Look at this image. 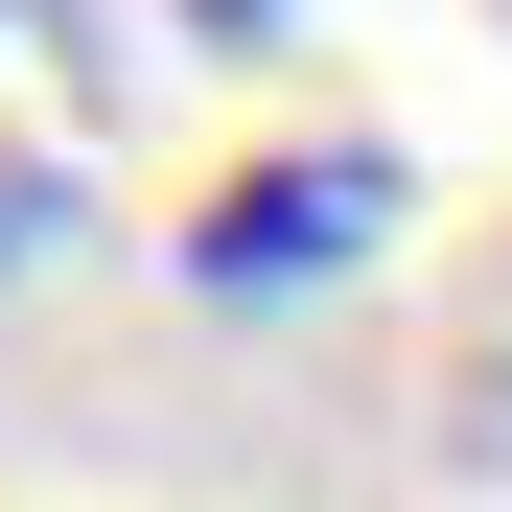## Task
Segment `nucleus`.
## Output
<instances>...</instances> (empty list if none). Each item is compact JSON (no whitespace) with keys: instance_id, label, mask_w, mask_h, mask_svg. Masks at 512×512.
<instances>
[{"instance_id":"obj_2","label":"nucleus","mask_w":512,"mask_h":512,"mask_svg":"<svg viewBox=\"0 0 512 512\" xmlns=\"http://www.w3.org/2000/svg\"><path fill=\"white\" fill-rule=\"evenodd\" d=\"M396 256V163L373 140H303V163H233L210 233H187V280L210 303H303V280H373Z\"/></svg>"},{"instance_id":"obj_1","label":"nucleus","mask_w":512,"mask_h":512,"mask_svg":"<svg viewBox=\"0 0 512 512\" xmlns=\"http://www.w3.org/2000/svg\"><path fill=\"white\" fill-rule=\"evenodd\" d=\"M117 117H140V47L117 0H0V280L117 187Z\"/></svg>"},{"instance_id":"obj_3","label":"nucleus","mask_w":512,"mask_h":512,"mask_svg":"<svg viewBox=\"0 0 512 512\" xmlns=\"http://www.w3.org/2000/svg\"><path fill=\"white\" fill-rule=\"evenodd\" d=\"M187 24H280V0H187Z\"/></svg>"}]
</instances>
